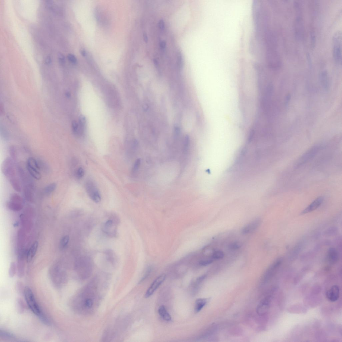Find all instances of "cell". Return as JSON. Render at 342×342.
Returning a JSON list of instances; mask_svg holds the SVG:
<instances>
[{"instance_id": "1", "label": "cell", "mask_w": 342, "mask_h": 342, "mask_svg": "<svg viewBox=\"0 0 342 342\" xmlns=\"http://www.w3.org/2000/svg\"><path fill=\"white\" fill-rule=\"evenodd\" d=\"M332 54L337 65L342 64V33L340 31L336 32L332 37Z\"/></svg>"}, {"instance_id": "2", "label": "cell", "mask_w": 342, "mask_h": 342, "mask_svg": "<svg viewBox=\"0 0 342 342\" xmlns=\"http://www.w3.org/2000/svg\"><path fill=\"white\" fill-rule=\"evenodd\" d=\"M26 302L30 310L37 316H39L43 312L37 303L35 298L31 289L29 287L25 288L24 293Z\"/></svg>"}, {"instance_id": "3", "label": "cell", "mask_w": 342, "mask_h": 342, "mask_svg": "<svg viewBox=\"0 0 342 342\" xmlns=\"http://www.w3.org/2000/svg\"><path fill=\"white\" fill-rule=\"evenodd\" d=\"M321 147V145H316L309 149L298 160L295 166L299 167L312 160L318 153Z\"/></svg>"}, {"instance_id": "4", "label": "cell", "mask_w": 342, "mask_h": 342, "mask_svg": "<svg viewBox=\"0 0 342 342\" xmlns=\"http://www.w3.org/2000/svg\"><path fill=\"white\" fill-rule=\"evenodd\" d=\"M85 188L87 193L93 201L97 203L100 202L101 197L100 192L94 182L90 180L87 181Z\"/></svg>"}, {"instance_id": "5", "label": "cell", "mask_w": 342, "mask_h": 342, "mask_svg": "<svg viewBox=\"0 0 342 342\" xmlns=\"http://www.w3.org/2000/svg\"><path fill=\"white\" fill-rule=\"evenodd\" d=\"M297 14L295 19L294 30L295 36L298 40H300L303 38L304 33V24L303 18L301 15V9H296Z\"/></svg>"}, {"instance_id": "6", "label": "cell", "mask_w": 342, "mask_h": 342, "mask_svg": "<svg viewBox=\"0 0 342 342\" xmlns=\"http://www.w3.org/2000/svg\"><path fill=\"white\" fill-rule=\"evenodd\" d=\"M13 160L11 157H8L5 158L2 164V172L8 179L16 175Z\"/></svg>"}, {"instance_id": "7", "label": "cell", "mask_w": 342, "mask_h": 342, "mask_svg": "<svg viewBox=\"0 0 342 342\" xmlns=\"http://www.w3.org/2000/svg\"><path fill=\"white\" fill-rule=\"evenodd\" d=\"M23 200L19 195L16 193L12 194L11 195L10 200L8 202L7 206L9 209L17 211L21 210L23 207Z\"/></svg>"}, {"instance_id": "8", "label": "cell", "mask_w": 342, "mask_h": 342, "mask_svg": "<svg viewBox=\"0 0 342 342\" xmlns=\"http://www.w3.org/2000/svg\"><path fill=\"white\" fill-rule=\"evenodd\" d=\"M166 278V275L163 274L158 276V277L152 283L150 287L148 289L145 295V297L148 298L150 297L154 293V292L162 284Z\"/></svg>"}, {"instance_id": "9", "label": "cell", "mask_w": 342, "mask_h": 342, "mask_svg": "<svg viewBox=\"0 0 342 342\" xmlns=\"http://www.w3.org/2000/svg\"><path fill=\"white\" fill-rule=\"evenodd\" d=\"M328 299L331 302H334L337 301L340 296V289L337 285H334L326 293Z\"/></svg>"}, {"instance_id": "10", "label": "cell", "mask_w": 342, "mask_h": 342, "mask_svg": "<svg viewBox=\"0 0 342 342\" xmlns=\"http://www.w3.org/2000/svg\"><path fill=\"white\" fill-rule=\"evenodd\" d=\"M282 261V258H280L277 260L269 267V268L267 270L265 273V275H264V278L265 281L268 280L274 274L281 265Z\"/></svg>"}, {"instance_id": "11", "label": "cell", "mask_w": 342, "mask_h": 342, "mask_svg": "<svg viewBox=\"0 0 342 342\" xmlns=\"http://www.w3.org/2000/svg\"><path fill=\"white\" fill-rule=\"evenodd\" d=\"M261 220L259 218L255 219L242 228V233L243 234H249L256 230L260 225Z\"/></svg>"}, {"instance_id": "12", "label": "cell", "mask_w": 342, "mask_h": 342, "mask_svg": "<svg viewBox=\"0 0 342 342\" xmlns=\"http://www.w3.org/2000/svg\"><path fill=\"white\" fill-rule=\"evenodd\" d=\"M271 300V297L268 296L263 299L259 304L257 307V312L259 315H265L268 312Z\"/></svg>"}, {"instance_id": "13", "label": "cell", "mask_w": 342, "mask_h": 342, "mask_svg": "<svg viewBox=\"0 0 342 342\" xmlns=\"http://www.w3.org/2000/svg\"><path fill=\"white\" fill-rule=\"evenodd\" d=\"M323 201V198L322 197H320L317 198L301 213V215L312 212L315 211L321 206Z\"/></svg>"}, {"instance_id": "14", "label": "cell", "mask_w": 342, "mask_h": 342, "mask_svg": "<svg viewBox=\"0 0 342 342\" xmlns=\"http://www.w3.org/2000/svg\"><path fill=\"white\" fill-rule=\"evenodd\" d=\"M38 247L39 243L37 241L34 242L31 245L27 255L26 260L27 263H30L32 261L33 258L35 256Z\"/></svg>"}, {"instance_id": "15", "label": "cell", "mask_w": 342, "mask_h": 342, "mask_svg": "<svg viewBox=\"0 0 342 342\" xmlns=\"http://www.w3.org/2000/svg\"><path fill=\"white\" fill-rule=\"evenodd\" d=\"M319 80L323 88L328 90L329 87L328 74L326 70H323L319 74Z\"/></svg>"}, {"instance_id": "16", "label": "cell", "mask_w": 342, "mask_h": 342, "mask_svg": "<svg viewBox=\"0 0 342 342\" xmlns=\"http://www.w3.org/2000/svg\"><path fill=\"white\" fill-rule=\"evenodd\" d=\"M327 255L329 263L334 264L338 261L339 259L338 254L335 249L330 248L328 251Z\"/></svg>"}, {"instance_id": "17", "label": "cell", "mask_w": 342, "mask_h": 342, "mask_svg": "<svg viewBox=\"0 0 342 342\" xmlns=\"http://www.w3.org/2000/svg\"><path fill=\"white\" fill-rule=\"evenodd\" d=\"M10 184L12 188L15 191L17 192H21V185L19 179L16 176H15L9 179Z\"/></svg>"}, {"instance_id": "18", "label": "cell", "mask_w": 342, "mask_h": 342, "mask_svg": "<svg viewBox=\"0 0 342 342\" xmlns=\"http://www.w3.org/2000/svg\"><path fill=\"white\" fill-rule=\"evenodd\" d=\"M207 298H199L195 301V311L196 313L199 312L208 302Z\"/></svg>"}, {"instance_id": "19", "label": "cell", "mask_w": 342, "mask_h": 342, "mask_svg": "<svg viewBox=\"0 0 342 342\" xmlns=\"http://www.w3.org/2000/svg\"><path fill=\"white\" fill-rule=\"evenodd\" d=\"M158 313L164 321H170L172 320V318L169 314L167 312L165 307L163 306H160L158 310Z\"/></svg>"}, {"instance_id": "20", "label": "cell", "mask_w": 342, "mask_h": 342, "mask_svg": "<svg viewBox=\"0 0 342 342\" xmlns=\"http://www.w3.org/2000/svg\"><path fill=\"white\" fill-rule=\"evenodd\" d=\"M27 169L30 174V176L34 179L36 180H40L41 179V174L39 169L35 168L26 166Z\"/></svg>"}, {"instance_id": "21", "label": "cell", "mask_w": 342, "mask_h": 342, "mask_svg": "<svg viewBox=\"0 0 342 342\" xmlns=\"http://www.w3.org/2000/svg\"><path fill=\"white\" fill-rule=\"evenodd\" d=\"M24 264L22 259H18L17 265V276L18 277L22 278L24 275Z\"/></svg>"}, {"instance_id": "22", "label": "cell", "mask_w": 342, "mask_h": 342, "mask_svg": "<svg viewBox=\"0 0 342 342\" xmlns=\"http://www.w3.org/2000/svg\"><path fill=\"white\" fill-rule=\"evenodd\" d=\"M57 185L55 182L50 183L46 186L44 189V193L46 195H51L56 189Z\"/></svg>"}, {"instance_id": "23", "label": "cell", "mask_w": 342, "mask_h": 342, "mask_svg": "<svg viewBox=\"0 0 342 342\" xmlns=\"http://www.w3.org/2000/svg\"><path fill=\"white\" fill-rule=\"evenodd\" d=\"M0 337L10 339H14L15 338L14 335L10 332L2 329L0 330Z\"/></svg>"}, {"instance_id": "24", "label": "cell", "mask_w": 342, "mask_h": 342, "mask_svg": "<svg viewBox=\"0 0 342 342\" xmlns=\"http://www.w3.org/2000/svg\"><path fill=\"white\" fill-rule=\"evenodd\" d=\"M17 307L18 312L23 313L25 309V307L23 301L20 298H18L17 300Z\"/></svg>"}, {"instance_id": "25", "label": "cell", "mask_w": 342, "mask_h": 342, "mask_svg": "<svg viewBox=\"0 0 342 342\" xmlns=\"http://www.w3.org/2000/svg\"><path fill=\"white\" fill-rule=\"evenodd\" d=\"M225 255V254L223 251L218 250L214 252L213 253L212 257L214 259L220 260L223 258Z\"/></svg>"}, {"instance_id": "26", "label": "cell", "mask_w": 342, "mask_h": 342, "mask_svg": "<svg viewBox=\"0 0 342 342\" xmlns=\"http://www.w3.org/2000/svg\"><path fill=\"white\" fill-rule=\"evenodd\" d=\"M17 271V266L16 264L14 262H11L10 264V268L9 270V275L10 277H14Z\"/></svg>"}, {"instance_id": "27", "label": "cell", "mask_w": 342, "mask_h": 342, "mask_svg": "<svg viewBox=\"0 0 342 342\" xmlns=\"http://www.w3.org/2000/svg\"><path fill=\"white\" fill-rule=\"evenodd\" d=\"M69 237L68 235L65 236L61 239L60 246L61 249H63L66 247L69 243Z\"/></svg>"}, {"instance_id": "28", "label": "cell", "mask_w": 342, "mask_h": 342, "mask_svg": "<svg viewBox=\"0 0 342 342\" xmlns=\"http://www.w3.org/2000/svg\"><path fill=\"white\" fill-rule=\"evenodd\" d=\"M38 317L40 321L43 323V324L48 326L50 325V321H49L47 316L43 312Z\"/></svg>"}, {"instance_id": "29", "label": "cell", "mask_w": 342, "mask_h": 342, "mask_svg": "<svg viewBox=\"0 0 342 342\" xmlns=\"http://www.w3.org/2000/svg\"><path fill=\"white\" fill-rule=\"evenodd\" d=\"M8 151L12 159L13 160H16L17 157V151L14 146H10L8 148Z\"/></svg>"}, {"instance_id": "30", "label": "cell", "mask_w": 342, "mask_h": 342, "mask_svg": "<svg viewBox=\"0 0 342 342\" xmlns=\"http://www.w3.org/2000/svg\"><path fill=\"white\" fill-rule=\"evenodd\" d=\"M75 174L77 179H81L85 175L84 170L81 167H79L77 169Z\"/></svg>"}, {"instance_id": "31", "label": "cell", "mask_w": 342, "mask_h": 342, "mask_svg": "<svg viewBox=\"0 0 342 342\" xmlns=\"http://www.w3.org/2000/svg\"><path fill=\"white\" fill-rule=\"evenodd\" d=\"M241 246L242 244L240 242H235L230 244L229 248L231 250H236L239 249Z\"/></svg>"}, {"instance_id": "32", "label": "cell", "mask_w": 342, "mask_h": 342, "mask_svg": "<svg viewBox=\"0 0 342 342\" xmlns=\"http://www.w3.org/2000/svg\"><path fill=\"white\" fill-rule=\"evenodd\" d=\"M16 290L18 293L21 294L23 293L24 294L25 288H24L23 285L22 283L20 282H18L16 284Z\"/></svg>"}, {"instance_id": "33", "label": "cell", "mask_w": 342, "mask_h": 342, "mask_svg": "<svg viewBox=\"0 0 342 342\" xmlns=\"http://www.w3.org/2000/svg\"><path fill=\"white\" fill-rule=\"evenodd\" d=\"M141 163V160L140 159L137 160L134 164L132 170L133 173L135 174L138 172Z\"/></svg>"}, {"instance_id": "34", "label": "cell", "mask_w": 342, "mask_h": 342, "mask_svg": "<svg viewBox=\"0 0 342 342\" xmlns=\"http://www.w3.org/2000/svg\"><path fill=\"white\" fill-rule=\"evenodd\" d=\"M310 38L311 46L313 48L315 47L316 43V35L315 32L313 30L310 32Z\"/></svg>"}, {"instance_id": "35", "label": "cell", "mask_w": 342, "mask_h": 342, "mask_svg": "<svg viewBox=\"0 0 342 342\" xmlns=\"http://www.w3.org/2000/svg\"><path fill=\"white\" fill-rule=\"evenodd\" d=\"M214 260L212 259H207L202 260L200 262V265L201 266H205L210 265L213 262Z\"/></svg>"}, {"instance_id": "36", "label": "cell", "mask_w": 342, "mask_h": 342, "mask_svg": "<svg viewBox=\"0 0 342 342\" xmlns=\"http://www.w3.org/2000/svg\"><path fill=\"white\" fill-rule=\"evenodd\" d=\"M68 60L73 64H76L77 62V59L75 56L72 54H69L68 55Z\"/></svg>"}, {"instance_id": "37", "label": "cell", "mask_w": 342, "mask_h": 342, "mask_svg": "<svg viewBox=\"0 0 342 342\" xmlns=\"http://www.w3.org/2000/svg\"><path fill=\"white\" fill-rule=\"evenodd\" d=\"M58 59L59 62L61 65L64 64L65 62V56L61 53H59L58 54Z\"/></svg>"}, {"instance_id": "38", "label": "cell", "mask_w": 342, "mask_h": 342, "mask_svg": "<svg viewBox=\"0 0 342 342\" xmlns=\"http://www.w3.org/2000/svg\"><path fill=\"white\" fill-rule=\"evenodd\" d=\"M151 271V269L150 268H148V269L147 271V272H146L145 275L144 276V277H143L142 278V279L140 281L139 283H141V282H142V281H144L146 278H147V277L149 276V275H150V273Z\"/></svg>"}, {"instance_id": "39", "label": "cell", "mask_w": 342, "mask_h": 342, "mask_svg": "<svg viewBox=\"0 0 342 342\" xmlns=\"http://www.w3.org/2000/svg\"><path fill=\"white\" fill-rule=\"evenodd\" d=\"M291 99V96L290 94H288L286 96L285 98V104L286 106H287L290 103Z\"/></svg>"}, {"instance_id": "40", "label": "cell", "mask_w": 342, "mask_h": 342, "mask_svg": "<svg viewBox=\"0 0 342 342\" xmlns=\"http://www.w3.org/2000/svg\"><path fill=\"white\" fill-rule=\"evenodd\" d=\"M45 62V64L46 65H49L51 64L52 59L50 56L48 55L46 57Z\"/></svg>"}, {"instance_id": "41", "label": "cell", "mask_w": 342, "mask_h": 342, "mask_svg": "<svg viewBox=\"0 0 342 342\" xmlns=\"http://www.w3.org/2000/svg\"><path fill=\"white\" fill-rule=\"evenodd\" d=\"M45 4L48 8H51L53 5V1H45Z\"/></svg>"}, {"instance_id": "42", "label": "cell", "mask_w": 342, "mask_h": 342, "mask_svg": "<svg viewBox=\"0 0 342 342\" xmlns=\"http://www.w3.org/2000/svg\"><path fill=\"white\" fill-rule=\"evenodd\" d=\"M206 275H203V276H202L198 278V280H197L198 282L200 283L202 281H203V280L205 278H206Z\"/></svg>"}, {"instance_id": "43", "label": "cell", "mask_w": 342, "mask_h": 342, "mask_svg": "<svg viewBox=\"0 0 342 342\" xmlns=\"http://www.w3.org/2000/svg\"><path fill=\"white\" fill-rule=\"evenodd\" d=\"M81 54L83 56V57H85L86 55V52L84 49H82L81 51Z\"/></svg>"}]
</instances>
